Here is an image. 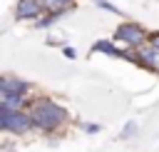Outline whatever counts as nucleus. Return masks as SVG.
Listing matches in <instances>:
<instances>
[{
  "label": "nucleus",
  "instance_id": "nucleus-1",
  "mask_svg": "<svg viewBox=\"0 0 159 152\" xmlns=\"http://www.w3.org/2000/svg\"><path fill=\"white\" fill-rule=\"evenodd\" d=\"M30 117H32L35 130H40V132H55V130H60L65 125L67 110L62 105H57L55 100H50V97H37L30 105Z\"/></svg>",
  "mask_w": 159,
  "mask_h": 152
},
{
  "label": "nucleus",
  "instance_id": "nucleus-2",
  "mask_svg": "<svg viewBox=\"0 0 159 152\" xmlns=\"http://www.w3.org/2000/svg\"><path fill=\"white\" fill-rule=\"evenodd\" d=\"M32 117L25 110H5L0 107V130L12 132V135H25L27 130H32Z\"/></svg>",
  "mask_w": 159,
  "mask_h": 152
},
{
  "label": "nucleus",
  "instance_id": "nucleus-3",
  "mask_svg": "<svg viewBox=\"0 0 159 152\" xmlns=\"http://www.w3.org/2000/svg\"><path fill=\"white\" fill-rule=\"evenodd\" d=\"M114 40L117 42H122V45H127V47H139V45H144V42H149V37H147V32H144V27L142 25H137V22H122L117 30H114Z\"/></svg>",
  "mask_w": 159,
  "mask_h": 152
},
{
  "label": "nucleus",
  "instance_id": "nucleus-4",
  "mask_svg": "<svg viewBox=\"0 0 159 152\" xmlns=\"http://www.w3.org/2000/svg\"><path fill=\"white\" fill-rule=\"evenodd\" d=\"M134 62L147 67V70H152V72H159V47H154L152 42L139 45L137 52H134Z\"/></svg>",
  "mask_w": 159,
  "mask_h": 152
},
{
  "label": "nucleus",
  "instance_id": "nucleus-5",
  "mask_svg": "<svg viewBox=\"0 0 159 152\" xmlns=\"http://www.w3.org/2000/svg\"><path fill=\"white\" fill-rule=\"evenodd\" d=\"M42 10H45L42 0H20L15 7V17L17 20H35V17H40Z\"/></svg>",
  "mask_w": 159,
  "mask_h": 152
},
{
  "label": "nucleus",
  "instance_id": "nucleus-6",
  "mask_svg": "<svg viewBox=\"0 0 159 152\" xmlns=\"http://www.w3.org/2000/svg\"><path fill=\"white\" fill-rule=\"evenodd\" d=\"M30 90V82L20 80V77H12V75H5L0 80V92H12V95H25Z\"/></svg>",
  "mask_w": 159,
  "mask_h": 152
},
{
  "label": "nucleus",
  "instance_id": "nucleus-7",
  "mask_svg": "<svg viewBox=\"0 0 159 152\" xmlns=\"http://www.w3.org/2000/svg\"><path fill=\"white\" fill-rule=\"evenodd\" d=\"M0 107H5V110H25V95L0 92Z\"/></svg>",
  "mask_w": 159,
  "mask_h": 152
},
{
  "label": "nucleus",
  "instance_id": "nucleus-8",
  "mask_svg": "<svg viewBox=\"0 0 159 152\" xmlns=\"http://www.w3.org/2000/svg\"><path fill=\"white\" fill-rule=\"evenodd\" d=\"M42 5H45L47 12H52V15H62V12H67V10L75 5V0H42Z\"/></svg>",
  "mask_w": 159,
  "mask_h": 152
},
{
  "label": "nucleus",
  "instance_id": "nucleus-9",
  "mask_svg": "<svg viewBox=\"0 0 159 152\" xmlns=\"http://www.w3.org/2000/svg\"><path fill=\"white\" fill-rule=\"evenodd\" d=\"M57 17H60V15H52V12H47L42 20H37V27H50V25H52Z\"/></svg>",
  "mask_w": 159,
  "mask_h": 152
},
{
  "label": "nucleus",
  "instance_id": "nucleus-10",
  "mask_svg": "<svg viewBox=\"0 0 159 152\" xmlns=\"http://www.w3.org/2000/svg\"><path fill=\"white\" fill-rule=\"evenodd\" d=\"M134 130H137V122H129V125L124 127V132H122V137H129V135H132Z\"/></svg>",
  "mask_w": 159,
  "mask_h": 152
},
{
  "label": "nucleus",
  "instance_id": "nucleus-11",
  "mask_svg": "<svg viewBox=\"0 0 159 152\" xmlns=\"http://www.w3.org/2000/svg\"><path fill=\"white\" fill-rule=\"evenodd\" d=\"M94 2H97L99 7H104V10H109V12H117V7H112V5L107 2V0H94Z\"/></svg>",
  "mask_w": 159,
  "mask_h": 152
},
{
  "label": "nucleus",
  "instance_id": "nucleus-12",
  "mask_svg": "<svg viewBox=\"0 0 159 152\" xmlns=\"http://www.w3.org/2000/svg\"><path fill=\"white\" fill-rule=\"evenodd\" d=\"M84 132H89V135L92 132H99V125H84Z\"/></svg>",
  "mask_w": 159,
  "mask_h": 152
},
{
  "label": "nucleus",
  "instance_id": "nucleus-13",
  "mask_svg": "<svg viewBox=\"0 0 159 152\" xmlns=\"http://www.w3.org/2000/svg\"><path fill=\"white\" fill-rule=\"evenodd\" d=\"M149 42H152V45H154V47H159V32H154V35H152V37H149Z\"/></svg>",
  "mask_w": 159,
  "mask_h": 152
}]
</instances>
